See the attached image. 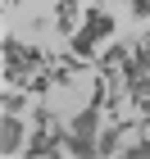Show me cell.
<instances>
[{"label":"cell","instance_id":"obj_1","mask_svg":"<svg viewBox=\"0 0 150 159\" xmlns=\"http://www.w3.org/2000/svg\"><path fill=\"white\" fill-rule=\"evenodd\" d=\"M100 109H105V86L96 82V91H91V100H87V109L77 114L73 123H68V141H64V150L68 155H82V159H91V155H100Z\"/></svg>","mask_w":150,"mask_h":159},{"label":"cell","instance_id":"obj_2","mask_svg":"<svg viewBox=\"0 0 150 159\" xmlns=\"http://www.w3.org/2000/svg\"><path fill=\"white\" fill-rule=\"evenodd\" d=\"M114 14L109 9H91L87 14V23H82V32H73L68 37V46H73V55H91L96 50V41H105V37H114Z\"/></svg>","mask_w":150,"mask_h":159},{"label":"cell","instance_id":"obj_3","mask_svg":"<svg viewBox=\"0 0 150 159\" xmlns=\"http://www.w3.org/2000/svg\"><path fill=\"white\" fill-rule=\"evenodd\" d=\"M23 132H27V127H23L18 114H5V118H0V155H5V159H9V155H23V146H27Z\"/></svg>","mask_w":150,"mask_h":159},{"label":"cell","instance_id":"obj_4","mask_svg":"<svg viewBox=\"0 0 150 159\" xmlns=\"http://www.w3.org/2000/svg\"><path fill=\"white\" fill-rule=\"evenodd\" d=\"M46 127H50V118L41 114V132H37V136H32V141L23 146V155H59V150H64V141H68V136L46 132Z\"/></svg>","mask_w":150,"mask_h":159},{"label":"cell","instance_id":"obj_5","mask_svg":"<svg viewBox=\"0 0 150 159\" xmlns=\"http://www.w3.org/2000/svg\"><path fill=\"white\" fill-rule=\"evenodd\" d=\"M41 55L37 50H27V46H18L14 37H5V73H23V68H32Z\"/></svg>","mask_w":150,"mask_h":159},{"label":"cell","instance_id":"obj_6","mask_svg":"<svg viewBox=\"0 0 150 159\" xmlns=\"http://www.w3.org/2000/svg\"><path fill=\"white\" fill-rule=\"evenodd\" d=\"M127 96H132V105H137V109L150 118V73L132 77V82H127Z\"/></svg>","mask_w":150,"mask_h":159},{"label":"cell","instance_id":"obj_7","mask_svg":"<svg viewBox=\"0 0 150 159\" xmlns=\"http://www.w3.org/2000/svg\"><path fill=\"white\" fill-rule=\"evenodd\" d=\"M127 159H150V118H146V136L141 141H132V146H123Z\"/></svg>","mask_w":150,"mask_h":159},{"label":"cell","instance_id":"obj_8","mask_svg":"<svg viewBox=\"0 0 150 159\" xmlns=\"http://www.w3.org/2000/svg\"><path fill=\"white\" fill-rule=\"evenodd\" d=\"M118 132H123V127H105V132H100V155H114V150H118Z\"/></svg>","mask_w":150,"mask_h":159},{"label":"cell","instance_id":"obj_9","mask_svg":"<svg viewBox=\"0 0 150 159\" xmlns=\"http://www.w3.org/2000/svg\"><path fill=\"white\" fill-rule=\"evenodd\" d=\"M23 100H27V96H18V91H5V96H0V105H5V114H18V109H23Z\"/></svg>","mask_w":150,"mask_h":159},{"label":"cell","instance_id":"obj_10","mask_svg":"<svg viewBox=\"0 0 150 159\" xmlns=\"http://www.w3.org/2000/svg\"><path fill=\"white\" fill-rule=\"evenodd\" d=\"M123 5L137 14V18H150V0H123Z\"/></svg>","mask_w":150,"mask_h":159}]
</instances>
